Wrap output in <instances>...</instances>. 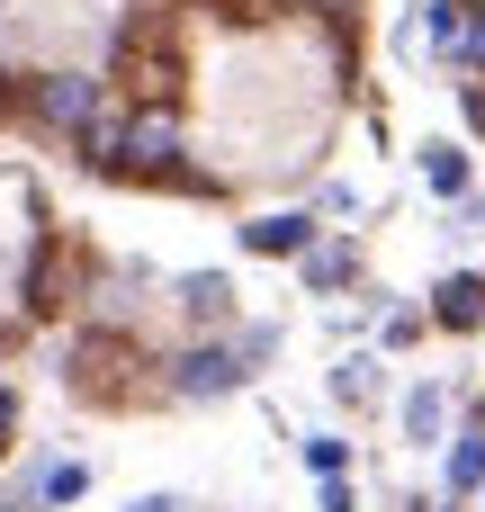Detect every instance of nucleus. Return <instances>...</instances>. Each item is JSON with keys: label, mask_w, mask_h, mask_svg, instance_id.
Here are the masks:
<instances>
[{"label": "nucleus", "mask_w": 485, "mask_h": 512, "mask_svg": "<svg viewBox=\"0 0 485 512\" xmlns=\"http://www.w3.org/2000/svg\"><path fill=\"white\" fill-rule=\"evenodd\" d=\"M117 63L135 72V81H126L135 99H180V45H171V18H162V9H135V18L117 27Z\"/></svg>", "instance_id": "1"}, {"label": "nucleus", "mask_w": 485, "mask_h": 512, "mask_svg": "<svg viewBox=\"0 0 485 512\" xmlns=\"http://www.w3.org/2000/svg\"><path fill=\"white\" fill-rule=\"evenodd\" d=\"M243 378H252L243 342H189V351L171 360V387H180V396H234Z\"/></svg>", "instance_id": "2"}, {"label": "nucleus", "mask_w": 485, "mask_h": 512, "mask_svg": "<svg viewBox=\"0 0 485 512\" xmlns=\"http://www.w3.org/2000/svg\"><path fill=\"white\" fill-rule=\"evenodd\" d=\"M36 126H54V135H81L90 117H99V81L90 72H36Z\"/></svg>", "instance_id": "3"}, {"label": "nucleus", "mask_w": 485, "mask_h": 512, "mask_svg": "<svg viewBox=\"0 0 485 512\" xmlns=\"http://www.w3.org/2000/svg\"><path fill=\"white\" fill-rule=\"evenodd\" d=\"M243 252H261V261H288V252H315V216H306V207H279V216H252V225H243Z\"/></svg>", "instance_id": "4"}, {"label": "nucleus", "mask_w": 485, "mask_h": 512, "mask_svg": "<svg viewBox=\"0 0 485 512\" xmlns=\"http://www.w3.org/2000/svg\"><path fill=\"white\" fill-rule=\"evenodd\" d=\"M180 315H189V324H234V279H225V270L180 279Z\"/></svg>", "instance_id": "5"}, {"label": "nucleus", "mask_w": 485, "mask_h": 512, "mask_svg": "<svg viewBox=\"0 0 485 512\" xmlns=\"http://www.w3.org/2000/svg\"><path fill=\"white\" fill-rule=\"evenodd\" d=\"M485 486V414H468L450 432V495H477Z\"/></svg>", "instance_id": "6"}, {"label": "nucleus", "mask_w": 485, "mask_h": 512, "mask_svg": "<svg viewBox=\"0 0 485 512\" xmlns=\"http://www.w3.org/2000/svg\"><path fill=\"white\" fill-rule=\"evenodd\" d=\"M432 315H441L450 333H477V324H485V279H468V270L441 279V306H432Z\"/></svg>", "instance_id": "7"}, {"label": "nucleus", "mask_w": 485, "mask_h": 512, "mask_svg": "<svg viewBox=\"0 0 485 512\" xmlns=\"http://www.w3.org/2000/svg\"><path fill=\"white\" fill-rule=\"evenodd\" d=\"M441 423H450V387L423 378V387L405 396V441H441Z\"/></svg>", "instance_id": "8"}, {"label": "nucleus", "mask_w": 485, "mask_h": 512, "mask_svg": "<svg viewBox=\"0 0 485 512\" xmlns=\"http://www.w3.org/2000/svg\"><path fill=\"white\" fill-rule=\"evenodd\" d=\"M423 180H432L441 198H468V162H459V144H423Z\"/></svg>", "instance_id": "9"}, {"label": "nucleus", "mask_w": 485, "mask_h": 512, "mask_svg": "<svg viewBox=\"0 0 485 512\" xmlns=\"http://www.w3.org/2000/svg\"><path fill=\"white\" fill-rule=\"evenodd\" d=\"M333 396H342V405H369V396H378V360H369V351H351V360L333 369Z\"/></svg>", "instance_id": "10"}, {"label": "nucleus", "mask_w": 485, "mask_h": 512, "mask_svg": "<svg viewBox=\"0 0 485 512\" xmlns=\"http://www.w3.org/2000/svg\"><path fill=\"white\" fill-rule=\"evenodd\" d=\"M351 279V243H315L306 252V288H342Z\"/></svg>", "instance_id": "11"}, {"label": "nucleus", "mask_w": 485, "mask_h": 512, "mask_svg": "<svg viewBox=\"0 0 485 512\" xmlns=\"http://www.w3.org/2000/svg\"><path fill=\"white\" fill-rule=\"evenodd\" d=\"M81 486H90V468H81V459H54V468L36 477V504H72Z\"/></svg>", "instance_id": "12"}, {"label": "nucleus", "mask_w": 485, "mask_h": 512, "mask_svg": "<svg viewBox=\"0 0 485 512\" xmlns=\"http://www.w3.org/2000/svg\"><path fill=\"white\" fill-rule=\"evenodd\" d=\"M450 54H459V63H477V72H485V0H477V18L459 27V45H450Z\"/></svg>", "instance_id": "13"}, {"label": "nucleus", "mask_w": 485, "mask_h": 512, "mask_svg": "<svg viewBox=\"0 0 485 512\" xmlns=\"http://www.w3.org/2000/svg\"><path fill=\"white\" fill-rule=\"evenodd\" d=\"M234 342H243V360H252V369H261V360H270V351H279V324H243V333H234Z\"/></svg>", "instance_id": "14"}, {"label": "nucleus", "mask_w": 485, "mask_h": 512, "mask_svg": "<svg viewBox=\"0 0 485 512\" xmlns=\"http://www.w3.org/2000/svg\"><path fill=\"white\" fill-rule=\"evenodd\" d=\"M306 468H315V477H342L351 450H342V441H306Z\"/></svg>", "instance_id": "15"}, {"label": "nucleus", "mask_w": 485, "mask_h": 512, "mask_svg": "<svg viewBox=\"0 0 485 512\" xmlns=\"http://www.w3.org/2000/svg\"><path fill=\"white\" fill-rule=\"evenodd\" d=\"M324 512H360V495H351V477H324Z\"/></svg>", "instance_id": "16"}, {"label": "nucleus", "mask_w": 485, "mask_h": 512, "mask_svg": "<svg viewBox=\"0 0 485 512\" xmlns=\"http://www.w3.org/2000/svg\"><path fill=\"white\" fill-rule=\"evenodd\" d=\"M126 512H189V504H180V495H135Z\"/></svg>", "instance_id": "17"}, {"label": "nucleus", "mask_w": 485, "mask_h": 512, "mask_svg": "<svg viewBox=\"0 0 485 512\" xmlns=\"http://www.w3.org/2000/svg\"><path fill=\"white\" fill-rule=\"evenodd\" d=\"M9 423H18V396H9V387H0V441H9Z\"/></svg>", "instance_id": "18"}, {"label": "nucleus", "mask_w": 485, "mask_h": 512, "mask_svg": "<svg viewBox=\"0 0 485 512\" xmlns=\"http://www.w3.org/2000/svg\"><path fill=\"white\" fill-rule=\"evenodd\" d=\"M0 108H9V72H0Z\"/></svg>", "instance_id": "19"}, {"label": "nucleus", "mask_w": 485, "mask_h": 512, "mask_svg": "<svg viewBox=\"0 0 485 512\" xmlns=\"http://www.w3.org/2000/svg\"><path fill=\"white\" fill-rule=\"evenodd\" d=\"M0 512H18V504H0Z\"/></svg>", "instance_id": "20"}]
</instances>
